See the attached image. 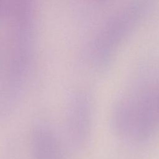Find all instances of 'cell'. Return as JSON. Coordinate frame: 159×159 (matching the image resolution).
<instances>
[{
  "instance_id": "cell-2",
  "label": "cell",
  "mask_w": 159,
  "mask_h": 159,
  "mask_svg": "<svg viewBox=\"0 0 159 159\" xmlns=\"http://www.w3.org/2000/svg\"><path fill=\"white\" fill-rule=\"evenodd\" d=\"M31 151L33 159H61L56 136L44 124H38L31 134Z\"/></svg>"
},
{
  "instance_id": "cell-1",
  "label": "cell",
  "mask_w": 159,
  "mask_h": 159,
  "mask_svg": "<svg viewBox=\"0 0 159 159\" xmlns=\"http://www.w3.org/2000/svg\"><path fill=\"white\" fill-rule=\"evenodd\" d=\"M65 118V132L70 147L80 150L86 142L90 124L89 101L84 93L76 92L70 98Z\"/></svg>"
}]
</instances>
